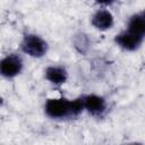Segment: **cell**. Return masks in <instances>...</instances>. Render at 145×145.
Wrapping results in <instances>:
<instances>
[{
    "label": "cell",
    "instance_id": "11",
    "mask_svg": "<svg viewBox=\"0 0 145 145\" xmlns=\"http://www.w3.org/2000/svg\"><path fill=\"white\" fill-rule=\"evenodd\" d=\"M143 16H144V17H145V10H144V11H143Z\"/></svg>",
    "mask_w": 145,
    "mask_h": 145
},
{
    "label": "cell",
    "instance_id": "7",
    "mask_svg": "<svg viewBox=\"0 0 145 145\" xmlns=\"http://www.w3.org/2000/svg\"><path fill=\"white\" fill-rule=\"evenodd\" d=\"M45 78L54 85H61L67 80V71L62 67L51 66L45 70Z\"/></svg>",
    "mask_w": 145,
    "mask_h": 145
},
{
    "label": "cell",
    "instance_id": "2",
    "mask_svg": "<svg viewBox=\"0 0 145 145\" xmlns=\"http://www.w3.org/2000/svg\"><path fill=\"white\" fill-rule=\"evenodd\" d=\"M22 50L31 57L40 58L45 54L48 50L46 42L35 34H27L22 41Z\"/></svg>",
    "mask_w": 145,
    "mask_h": 145
},
{
    "label": "cell",
    "instance_id": "1",
    "mask_svg": "<svg viewBox=\"0 0 145 145\" xmlns=\"http://www.w3.org/2000/svg\"><path fill=\"white\" fill-rule=\"evenodd\" d=\"M44 110L46 116L52 119H63L68 117H76L84 110L83 99L67 100V99H49L45 102Z\"/></svg>",
    "mask_w": 145,
    "mask_h": 145
},
{
    "label": "cell",
    "instance_id": "6",
    "mask_svg": "<svg viewBox=\"0 0 145 145\" xmlns=\"http://www.w3.org/2000/svg\"><path fill=\"white\" fill-rule=\"evenodd\" d=\"M92 25L100 31H106L113 25V16L108 10H99L92 17Z\"/></svg>",
    "mask_w": 145,
    "mask_h": 145
},
{
    "label": "cell",
    "instance_id": "3",
    "mask_svg": "<svg viewBox=\"0 0 145 145\" xmlns=\"http://www.w3.org/2000/svg\"><path fill=\"white\" fill-rule=\"evenodd\" d=\"M23 68L22 58L17 54H9L1 60L0 63V71L1 75L8 78L17 76Z\"/></svg>",
    "mask_w": 145,
    "mask_h": 145
},
{
    "label": "cell",
    "instance_id": "5",
    "mask_svg": "<svg viewBox=\"0 0 145 145\" xmlns=\"http://www.w3.org/2000/svg\"><path fill=\"white\" fill-rule=\"evenodd\" d=\"M82 99H83V103H84V109L87 110L93 116H102L106 109L105 100L102 96H99L95 94H89Z\"/></svg>",
    "mask_w": 145,
    "mask_h": 145
},
{
    "label": "cell",
    "instance_id": "9",
    "mask_svg": "<svg viewBox=\"0 0 145 145\" xmlns=\"http://www.w3.org/2000/svg\"><path fill=\"white\" fill-rule=\"evenodd\" d=\"M89 45H91V41H89V39L86 34L78 33L74 36V46L76 48V50L79 53L85 54L88 51Z\"/></svg>",
    "mask_w": 145,
    "mask_h": 145
},
{
    "label": "cell",
    "instance_id": "8",
    "mask_svg": "<svg viewBox=\"0 0 145 145\" xmlns=\"http://www.w3.org/2000/svg\"><path fill=\"white\" fill-rule=\"evenodd\" d=\"M128 29L139 35H145V17L143 16V14L135 15L129 19Z\"/></svg>",
    "mask_w": 145,
    "mask_h": 145
},
{
    "label": "cell",
    "instance_id": "4",
    "mask_svg": "<svg viewBox=\"0 0 145 145\" xmlns=\"http://www.w3.org/2000/svg\"><path fill=\"white\" fill-rule=\"evenodd\" d=\"M143 37H144L143 35H139L137 33L127 29L116 36V43L123 50L134 51L142 44Z\"/></svg>",
    "mask_w": 145,
    "mask_h": 145
},
{
    "label": "cell",
    "instance_id": "10",
    "mask_svg": "<svg viewBox=\"0 0 145 145\" xmlns=\"http://www.w3.org/2000/svg\"><path fill=\"white\" fill-rule=\"evenodd\" d=\"M113 0H96V2L99 3H102V5H110Z\"/></svg>",
    "mask_w": 145,
    "mask_h": 145
}]
</instances>
